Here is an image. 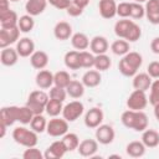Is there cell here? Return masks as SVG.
Returning a JSON list of instances; mask_svg holds the SVG:
<instances>
[{"label": "cell", "instance_id": "cell-24", "mask_svg": "<svg viewBox=\"0 0 159 159\" xmlns=\"http://www.w3.org/2000/svg\"><path fill=\"white\" fill-rule=\"evenodd\" d=\"M152 86V77L148 73H137L133 76V88L140 91H148Z\"/></svg>", "mask_w": 159, "mask_h": 159}, {"label": "cell", "instance_id": "cell-10", "mask_svg": "<svg viewBox=\"0 0 159 159\" xmlns=\"http://www.w3.org/2000/svg\"><path fill=\"white\" fill-rule=\"evenodd\" d=\"M103 122V112L98 107L88 109L84 114V125L88 128H97Z\"/></svg>", "mask_w": 159, "mask_h": 159}, {"label": "cell", "instance_id": "cell-14", "mask_svg": "<svg viewBox=\"0 0 159 159\" xmlns=\"http://www.w3.org/2000/svg\"><path fill=\"white\" fill-rule=\"evenodd\" d=\"M98 10L103 19H112L117 15V4L114 0H99Z\"/></svg>", "mask_w": 159, "mask_h": 159}, {"label": "cell", "instance_id": "cell-20", "mask_svg": "<svg viewBox=\"0 0 159 159\" xmlns=\"http://www.w3.org/2000/svg\"><path fill=\"white\" fill-rule=\"evenodd\" d=\"M47 2V0H27L25 4V10L29 15L37 16L45 11Z\"/></svg>", "mask_w": 159, "mask_h": 159}, {"label": "cell", "instance_id": "cell-11", "mask_svg": "<svg viewBox=\"0 0 159 159\" xmlns=\"http://www.w3.org/2000/svg\"><path fill=\"white\" fill-rule=\"evenodd\" d=\"M19 119V107L17 106H9L2 107L0 111V123L10 127Z\"/></svg>", "mask_w": 159, "mask_h": 159}, {"label": "cell", "instance_id": "cell-4", "mask_svg": "<svg viewBox=\"0 0 159 159\" xmlns=\"http://www.w3.org/2000/svg\"><path fill=\"white\" fill-rule=\"evenodd\" d=\"M48 99H50V96L47 93H45L43 91H41V89L32 91L29 94L26 106L34 112V114H42Z\"/></svg>", "mask_w": 159, "mask_h": 159}, {"label": "cell", "instance_id": "cell-42", "mask_svg": "<svg viewBox=\"0 0 159 159\" xmlns=\"http://www.w3.org/2000/svg\"><path fill=\"white\" fill-rule=\"evenodd\" d=\"M48 96L52 99L63 102L66 99V97H67V91H66V88H62V87H58V86H53V87L50 88Z\"/></svg>", "mask_w": 159, "mask_h": 159}, {"label": "cell", "instance_id": "cell-40", "mask_svg": "<svg viewBox=\"0 0 159 159\" xmlns=\"http://www.w3.org/2000/svg\"><path fill=\"white\" fill-rule=\"evenodd\" d=\"M34 116H35L34 112L25 104L22 107H19V119H17V122H20L22 124H30Z\"/></svg>", "mask_w": 159, "mask_h": 159}, {"label": "cell", "instance_id": "cell-39", "mask_svg": "<svg viewBox=\"0 0 159 159\" xmlns=\"http://www.w3.org/2000/svg\"><path fill=\"white\" fill-rule=\"evenodd\" d=\"M94 60H96L94 53L88 52V51H86V50L80 51V62H81V67H83V68L94 67Z\"/></svg>", "mask_w": 159, "mask_h": 159}, {"label": "cell", "instance_id": "cell-55", "mask_svg": "<svg viewBox=\"0 0 159 159\" xmlns=\"http://www.w3.org/2000/svg\"><path fill=\"white\" fill-rule=\"evenodd\" d=\"M135 2H139V4H142V2H147L148 0H134Z\"/></svg>", "mask_w": 159, "mask_h": 159}, {"label": "cell", "instance_id": "cell-5", "mask_svg": "<svg viewBox=\"0 0 159 159\" xmlns=\"http://www.w3.org/2000/svg\"><path fill=\"white\" fill-rule=\"evenodd\" d=\"M46 132L51 137H63L68 132V122L65 118L53 117L47 122Z\"/></svg>", "mask_w": 159, "mask_h": 159}, {"label": "cell", "instance_id": "cell-31", "mask_svg": "<svg viewBox=\"0 0 159 159\" xmlns=\"http://www.w3.org/2000/svg\"><path fill=\"white\" fill-rule=\"evenodd\" d=\"M111 50L114 55L117 56H124L129 52L130 50V46H129V42L124 39H119V40H116L112 42L111 45Z\"/></svg>", "mask_w": 159, "mask_h": 159}, {"label": "cell", "instance_id": "cell-44", "mask_svg": "<svg viewBox=\"0 0 159 159\" xmlns=\"http://www.w3.org/2000/svg\"><path fill=\"white\" fill-rule=\"evenodd\" d=\"M145 15V9L139 2H130V17L133 19H142Z\"/></svg>", "mask_w": 159, "mask_h": 159}, {"label": "cell", "instance_id": "cell-37", "mask_svg": "<svg viewBox=\"0 0 159 159\" xmlns=\"http://www.w3.org/2000/svg\"><path fill=\"white\" fill-rule=\"evenodd\" d=\"M32 17H34V16H31V15H29V14L20 16L17 26H19V29H20L21 32H25V34H26V32H30V31L34 29L35 21H34Z\"/></svg>", "mask_w": 159, "mask_h": 159}, {"label": "cell", "instance_id": "cell-17", "mask_svg": "<svg viewBox=\"0 0 159 159\" xmlns=\"http://www.w3.org/2000/svg\"><path fill=\"white\" fill-rule=\"evenodd\" d=\"M77 150L82 157H93L98 150V142L97 139H84L80 143Z\"/></svg>", "mask_w": 159, "mask_h": 159}, {"label": "cell", "instance_id": "cell-3", "mask_svg": "<svg viewBox=\"0 0 159 159\" xmlns=\"http://www.w3.org/2000/svg\"><path fill=\"white\" fill-rule=\"evenodd\" d=\"M12 139L26 148L30 147H36L39 138H37V133L32 129H27L26 127H16L12 130Z\"/></svg>", "mask_w": 159, "mask_h": 159}, {"label": "cell", "instance_id": "cell-8", "mask_svg": "<svg viewBox=\"0 0 159 159\" xmlns=\"http://www.w3.org/2000/svg\"><path fill=\"white\" fill-rule=\"evenodd\" d=\"M20 29L19 26L16 27H10V29H2L0 30V48L9 47L11 43L16 42L20 37Z\"/></svg>", "mask_w": 159, "mask_h": 159}, {"label": "cell", "instance_id": "cell-36", "mask_svg": "<svg viewBox=\"0 0 159 159\" xmlns=\"http://www.w3.org/2000/svg\"><path fill=\"white\" fill-rule=\"evenodd\" d=\"M62 142H63V144L66 145L67 152H72V150L77 149L78 145H80V138H78V135L75 134V133H66V134L62 137Z\"/></svg>", "mask_w": 159, "mask_h": 159}, {"label": "cell", "instance_id": "cell-32", "mask_svg": "<svg viewBox=\"0 0 159 159\" xmlns=\"http://www.w3.org/2000/svg\"><path fill=\"white\" fill-rule=\"evenodd\" d=\"M133 24L132 20H128V19H122V20H118L114 25V34L119 37V39H124L130 25Z\"/></svg>", "mask_w": 159, "mask_h": 159}, {"label": "cell", "instance_id": "cell-30", "mask_svg": "<svg viewBox=\"0 0 159 159\" xmlns=\"http://www.w3.org/2000/svg\"><path fill=\"white\" fill-rule=\"evenodd\" d=\"M63 61H65L66 67L70 68V70H78V68H81L80 51L73 50V51H68V52H66Z\"/></svg>", "mask_w": 159, "mask_h": 159}, {"label": "cell", "instance_id": "cell-47", "mask_svg": "<svg viewBox=\"0 0 159 159\" xmlns=\"http://www.w3.org/2000/svg\"><path fill=\"white\" fill-rule=\"evenodd\" d=\"M147 73L152 78H159V61H153L147 67Z\"/></svg>", "mask_w": 159, "mask_h": 159}, {"label": "cell", "instance_id": "cell-51", "mask_svg": "<svg viewBox=\"0 0 159 159\" xmlns=\"http://www.w3.org/2000/svg\"><path fill=\"white\" fill-rule=\"evenodd\" d=\"M9 4H10V0H0V12L1 11H6L9 10Z\"/></svg>", "mask_w": 159, "mask_h": 159}, {"label": "cell", "instance_id": "cell-18", "mask_svg": "<svg viewBox=\"0 0 159 159\" xmlns=\"http://www.w3.org/2000/svg\"><path fill=\"white\" fill-rule=\"evenodd\" d=\"M19 24V17L17 14L9 9L6 11L0 12V25L2 29H10V27H16Z\"/></svg>", "mask_w": 159, "mask_h": 159}, {"label": "cell", "instance_id": "cell-49", "mask_svg": "<svg viewBox=\"0 0 159 159\" xmlns=\"http://www.w3.org/2000/svg\"><path fill=\"white\" fill-rule=\"evenodd\" d=\"M47 1L50 2V5H52L58 10H66L72 2V0H47Z\"/></svg>", "mask_w": 159, "mask_h": 159}, {"label": "cell", "instance_id": "cell-2", "mask_svg": "<svg viewBox=\"0 0 159 159\" xmlns=\"http://www.w3.org/2000/svg\"><path fill=\"white\" fill-rule=\"evenodd\" d=\"M143 63V57L139 52L129 51L127 55L122 57V60L118 63V70L119 72L125 76V77H133L137 75V71L140 68Z\"/></svg>", "mask_w": 159, "mask_h": 159}, {"label": "cell", "instance_id": "cell-22", "mask_svg": "<svg viewBox=\"0 0 159 159\" xmlns=\"http://www.w3.org/2000/svg\"><path fill=\"white\" fill-rule=\"evenodd\" d=\"M19 60V53L16 51V48L12 47H5L1 48V53H0V61L4 66H14Z\"/></svg>", "mask_w": 159, "mask_h": 159}, {"label": "cell", "instance_id": "cell-35", "mask_svg": "<svg viewBox=\"0 0 159 159\" xmlns=\"http://www.w3.org/2000/svg\"><path fill=\"white\" fill-rule=\"evenodd\" d=\"M71 76L67 71H58L53 75V86H58L62 88H66L68 83L71 82Z\"/></svg>", "mask_w": 159, "mask_h": 159}, {"label": "cell", "instance_id": "cell-34", "mask_svg": "<svg viewBox=\"0 0 159 159\" xmlns=\"http://www.w3.org/2000/svg\"><path fill=\"white\" fill-rule=\"evenodd\" d=\"M30 127L32 130H35L36 133H42L46 130L47 127V120L42 114H35L32 120L30 122Z\"/></svg>", "mask_w": 159, "mask_h": 159}, {"label": "cell", "instance_id": "cell-41", "mask_svg": "<svg viewBox=\"0 0 159 159\" xmlns=\"http://www.w3.org/2000/svg\"><path fill=\"white\" fill-rule=\"evenodd\" d=\"M140 36H142V29H140V26L137 25L135 22H133L130 25V27H129V30H128L124 40H127L128 42H135V41H138L140 39Z\"/></svg>", "mask_w": 159, "mask_h": 159}, {"label": "cell", "instance_id": "cell-21", "mask_svg": "<svg viewBox=\"0 0 159 159\" xmlns=\"http://www.w3.org/2000/svg\"><path fill=\"white\" fill-rule=\"evenodd\" d=\"M108 41L104 36H94L91 42H89V48L91 52L94 55H101V53H106L108 51Z\"/></svg>", "mask_w": 159, "mask_h": 159}, {"label": "cell", "instance_id": "cell-9", "mask_svg": "<svg viewBox=\"0 0 159 159\" xmlns=\"http://www.w3.org/2000/svg\"><path fill=\"white\" fill-rule=\"evenodd\" d=\"M116 133L112 125L109 124H101L96 128V139L101 144H111L114 140Z\"/></svg>", "mask_w": 159, "mask_h": 159}, {"label": "cell", "instance_id": "cell-27", "mask_svg": "<svg viewBox=\"0 0 159 159\" xmlns=\"http://www.w3.org/2000/svg\"><path fill=\"white\" fill-rule=\"evenodd\" d=\"M89 39L87 37L86 34L83 32H76L72 35L71 37V43L73 46V48H76L77 51H83L87 50L89 47Z\"/></svg>", "mask_w": 159, "mask_h": 159}, {"label": "cell", "instance_id": "cell-50", "mask_svg": "<svg viewBox=\"0 0 159 159\" xmlns=\"http://www.w3.org/2000/svg\"><path fill=\"white\" fill-rule=\"evenodd\" d=\"M150 50L153 51V53L155 55H159V36L158 37H154L150 42Z\"/></svg>", "mask_w": 159, "mask_h": 159}, {"label": "cell", "instance_id": "cell-29", "mask_svg": "<svg viewBox=\"0 0 159 159\" xmlns=\"http://www.w3.org/2000/svg\"><path fill=\"white\" fill-rule=\"evenodd\" d=\"M66 91H67V94L71 97V98H81L83 94H84V84L82 83V81H76V80H72L68 86L66 87Z\"/></svg>", "mask_w": 159, "mask_h": 159}, {"label": "cell", "instance_id": "cell-52", "mask_svg": "<svg viewBox=\"0 0 159 159\" xmlns=\"http://www.w3.org/2000/svg\"><path fill=\"white\" fill-rule=\"evenodd\" d=\"M72 1H73V2H76L77 5H80L81 7H83V9L89 4V0H72Z\"/></svg>", "mask_w": 159, "mask_h": 159}, {"label": "cell", "instance_id": "cell-16", "mask_svg": "<svg viewBox=\"0 0 159 159\" xmlns=\"http://www.w3.org/2000/svg\"><path fill=\"white\" fill-rule=\"evenodd\" d=\"M35 82L40 89H47L53 86V75L48 70H40L36 75Z\"/></svg>", "mask_w": 159, "mask_h": 159}, {"label": "cell", "instance_id": "cell-28", "mask_svg": "<svg viewBox=\"0 0 159 159\" xmlns=\"http://www.w3.org/2000/svg\"><path fill=\"white\" fill-rule=\"evenodd\" d=\"M145 145L143 144V142H139V140H133L130 143L127 144L125 147V152L129 157L132 158H140L145 154Z\"/></svg>", "mask_w": 159, "mask_h": 159}, {"label": "cell", "instance_id": "cell-56", "mask_svg": "<svg viewBox=\"0 0 159 159\" xmlns=\"http://www.w3.org/2000/svg\"><path fill=\"white\" fill-rule=\"evenodd\" d=\"M10 1H14V2H16V1H19V0H10Z\"/></svg>", "mask_w": 159, "mask_h": 159}, {"label": "cell", "instance_id": "cell-38", "mask_svg": "<svg viewBox=\"0 0 159 159\" xmlns=\"http://www.w3.org/2000/svg\"><path fill=\"white\" fill-rule=\"evenodd\" d=\"M112 62L109 56H107L106 53H101V55H96V60H94V68L101 71H107L111 67Z\"/></svg>", "mask_w": 159, "mask_h": 159}, {"label": "cell", "instance_id": "cell-26", "mask_svg": "<svg viewBox=\"0 0 159 159\" xmlns=\"http://www.w3.org/2000/svg\"><path fill=\"white\" fill-rule=\"evenodd\" d=\"M142 142L147 148H155L159 145V133L154 129H145L142 134Z\"/></svg>", "mask_w": 159, "mask_h": 159}, {"label": "cell", "instance_id": "cell-45", "mask_svg": "<svg viewBox=\"0 0 159 159\" xmlns=\"http://www.w3.org/2000/svg\"><path fill=\"white\" fill-rule=\"evenodd\" d=\"M22 158L24 159H42L45 158V155L36 147H30L25 149V152L22 153Z\"/></svg>", "mask_w": 159, "mask_h": 159}, {"label": "cell", "instance_id": "cell-48", "mask_svg": "<svg viewBox=\"0 0 159 159\" xmlns=\"http://www.w3.org/2000/svg\"><path fill=\"white\" fill-rule=\"evenodd\" d=\"M66 11H67V14L70 15V16H73V17H77V16H80V15H82V12H83V7H81L80 5H77L76 2H71V5L66 9Z\"/></svg>", "mask_w": 159, "mask_h": 159}, {"label": "cell", "instance_id": "cell-12", "mask_svg": "<svg viewBox=\"0 0 159 159\" xmlns=\"http://www.w3.org/2000/svg\"><path fill=\"white\" fill-rule=\"evenodd\" d=\"M67 153V148L63 144L62 139L61 140H56L53 142L45 152V159H61L65 157V154Z\"/></svg>", "mask_w": 159, "mask_h": 159}, {"label": "cell", "instance_id": "cell-43", "mask_svg": "<svg viewBox=\"0 0 159 159\" xmlns=\"http://www.w3.org/2000/svg\"><path fill=\"white\" fill-rule=\"evenodd\" d=\"M149 89H150V94H149L150 104H153V106L159 104V78H157L154 82H152V86Z\"/></svg>", "mask_w": 159, "mask_h": 159}, {"label": "cell", "instance_id": "cell-1", "mask_svg": "<svg viewBox=\"0 0 159 159\" xmlns=\"http://www.w3.org/2000/svg\"><path fill=\"white\" fill-rule=\"evenodd\" d=\"M120 120L124 127L135 132H143L148 128V117L143 111L128 109L122 113Z\"/></svg>", "mask_w": 159, "mask_h": 159}, {"label": "cell", "instance_id": "cell-46", "mask_svg": "<svg viewBox=\"0 0 159 159\" xmlns=\"http://www.w3.org/2000/svg\"><path fill=\"white\" fill-rule=\"evenodd\" d=\"M117 15L122 19H127L130 16V2H119L117 5Z\"/></svg>", "mask_w": 159, "mask_h": 159}, {"label": "cell", "instance_id": "cell-15", "mask_svg": "<svg viewBox=\"0 0 159 159\" xmlns=\"http://www.w3.org/2000/svg\"><path fill=\"white\" fill-rule=\"evenodd\" d=\"M16 51L20 57H29L35 52V43L30 37H22L16 43Z\"/></svg>", "mask_w": 159, "mask_h": 159}, {"label": "cell", "instance_id": "cell-6", "mask_svg": "<svg viewBox=\"0 0 159 159\" xmlns=\"http://www.w3.org/2000/svg\"><path fill=\"white\" fill-rule=\"evenodd\" d=\"M148 104V97L144 91L134 89L127 98V107L133 111H143Z\"/></svg>", "mask_w": 159, "mask_h": 159}, {"label": "cell", "instance_id": "cell-7", "mask_svg": "<svg viewBox=\"0 0 159 159\" xmlns=\"http://www.w3.org/2000/svg\"><path fill=\"white\" fill-rule=\"evenodd\" d=\"M83 112H84L83 103L80 101H72L63 107L62 116L67 122H75L83 114Z\"/></svg>", "mask_w": 159, "mask_h": 159}, {"label": "cell", "instance_id": "cell-53", "mask_svg": "<svg viewBox=\"0 0 159 159\" xmlns=\"http://www.w3.org/2000/svg\"><path fill=\"white\" fill-rule=\"evenodd\" d=\"M6 128H7V125H5V124H2V123H0V138H4L5 137V133H6Z\"/></svg>", "mask_w": 159, "mask_h": 159}, {"label": "cell", "instance_id": "cell-13", "mask_svg": "<svg viewBox=\"0 0 159 159\" xmlns=\"http://www.w3.org/2000/svg\"><path fill=\"white\" fill-rule=\"evenodd\" d=\"M145 16L153 25L159 24V0H148L145 2Z\"/></svg>", "mask_w": 159, "mask_h": 159}, {"label": "cell", "instance_id": "cell-33", "mask_svg": "<svg viewBox=\"0 0 159 159\" xmlns=\"http://www.w3.org/2000/svg\"><path fill=\"white\" fill-rule=\"evenodd\" d=\"M45 111H46V113H47L50 117H57V116H58L60 113H62V111H63L62 102L50 98L48 102H47V104H46Z\"/></svg>", "mask_w": 159, "mask_h": 159}, {"label": "cell", "instance_id": "cell-54", "mask_svg": "<svg viewBox=\"0 0 159 159\" xmlns=\"http://www.w3.org/2000/svg\"><path fill=\"white\" fill-rule=\"evenodd\" d=\"M153 107H154V116H155L157 120L159 122V104H155V106H153Z\"/></svg>", "mask_w": 159, "mask_h": 159}, {"label": "cell", "instance_id": "cell-23", "mask_svg": "<svg viewBox=\"0 0 159 159\" xmlns=\"http://www.w3.org/2000/svg\"><path fill=\"white\" fill-rule=\"evenodd\" d=\"M30 63L36 70H43L48 65V55L45 51H35L30 56Z\"/></svg>", "mask_w": 159, "mask_h": 159}, {"label": "cell", "instance_id": "cell-25", "mask_svg": "<svg viewBox=\"0 0 159 159\" xmlns=\"http://www.w3.org/2000/svg\"><path fill=\"white\" fill-rule=\"evenodd\" d=\"M101 73L98 70H88L83 76H82V83L84 84V87H89V88H94L101 83Z\"/></svg>", "mask_w": 159, "mask_h": 159}, {"label": "cell", "instance_id": "cell-19", "mask_svg": "<svg viewBox=\"0 0 159 159\" xmlns=\"http://www.w3.org/2000/svg\"><path fill=\"white\" fill-rule=\"evenodd\" d=\"M53 35L60 41L68 40L72 37V26L66 21H60L53 27Z\"/></svg>", "mask_w": 159, "mask_h": 159}]
</instances>
